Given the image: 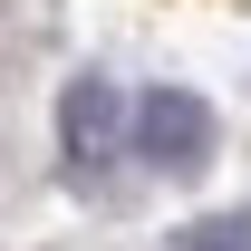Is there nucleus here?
I'll return each mask as SVG.
<instances>
[{"mask_svg":"<svg viewBox=\"0 0 251 251\" xmlns=\"http://www.w3.org/2000/svg\"><path fill=\"white\" fill-rule=\"evenodd\" d=\"M145 126H155V155H164V164L203 155V116H193L184 97H155V106H145Z\"/></svg>","mask_w":251,"mask_h":251,"instance_id":"obj_1","label":"nucleus"}]
</instances>
